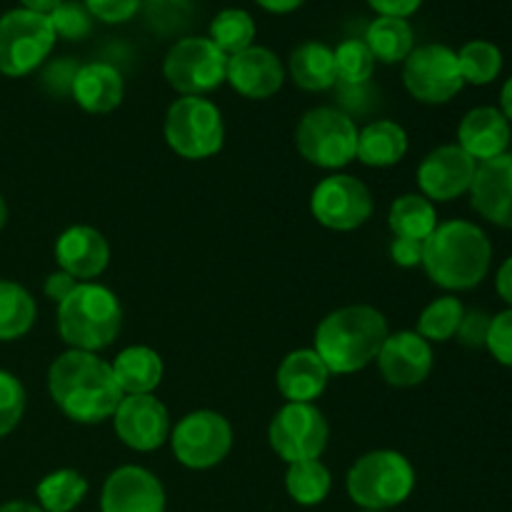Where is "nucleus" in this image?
<instances>
[{
	"mask_svg": "<svg viewBox=\"0 0 512 512\" xmlns=\"http://www.w3.org/2000/svg\"><path fill=\"white\" fill-rule=\"evenodd\" d=\"M60 3H65V0H20L25 10H33V13L40 15H50Z\"/></svg>",
	"mask_w": 512,
	"mask_h": 512,
	"instance_id": "obj_46",
	"label": "nucleus"
},
{
	"mask_svg": "<svg viewBox=\"0 0 512 512\" xmlns=\"http://www.w3.org/2000/svg\"><path fill=\"white\" fill-rule=\"evenodd\" d=\"M55 45L48 15L15 8L0 15V73L23 78L45 63Z\"/></svg>",
	"mask_w": 512,
	"mask_h": 512,
	"instance_id": "obj_8",
	"label": "nucleus"
},
{
	"mask_svg": "<svg viewBox=\"0 0 512 512\" xmlns=\"http://www.w3.org/2000/svg\"><path fill=\"white\" fill-rule=\"evenodd\" d=\"M358 125L350 115L335 108H313L295 128L298 153L310 165L325 170L345 168L358 155Z\"/></svg>",
	"mask_w": 512,
	"mask_h": 512,
	"instance_id": "obj_7",
	"label": "nucleus"
},
{
	"mask_svg": "<svg viewBox=\"0 0 512 512\" xmlns=\"http://www.w3.org/2000/svg\"><path fill=\"white\" fill-rule=\"evenodd\" d=\"M458 145L475 160L500 158L510 145V120L498 108H475L458 128Z\"/></svg>",
	"mask_w": 512,
	"mask_h": 512,
	"instance_id": "obj_21",
	"label": "nucleus"
},
{
	"mask_svg": "<svg viewBox=\"0 0 512 512\" xmlns=\"http://www.w3.org/2000/svg\"><path fill=\"white\" fill-rule=\"evenodd\" d=\"M423 245L418 240H405L395 238L390 245V258L400 268H415V265H423Z\"/></svg>",
	"mask_w": 512,
	"mask_h": 512,
	"instance_id": "obj_41",
	"label": "nucleus"
},
{
	"mask_svg": "<svg viewBox=\"0 0 512 512\" xmlns=\"http://www.w3.org/2000/svg\"><path fill=\"white\" fill-rule=\"evenodd\" d=\"M110 368L123 395H150L163 380V360L148 345H130L120 350Z\"/></svg>",
	"mask_w": 512,
	"mask_h": 512,
	"instance_id": "obj_24",
	"label": "nucleus"
},
{
	"mask_svg": "<svg viewBox=\"0 0 512 512\" xmlns=\"http://www.w3.org/2000/svg\"><path fill=\"white\" fill-rule=\"evenodd\" d=\"M210 40L223 50L225 55H235L250 48L255 40V20L243 8H225L210 23Z\"/></svg>",
	"mask_w": 512,
	"mask_h": 512,
	"instance_id": "obj_32",
	"label": "nucleus"
},
{
	"mask_svg": "<svg viewBox=\"0 0 512 512\" xmlns=\"http://www.w3.org/2000/svg\"><path fill=\"white\" fill-rule=\"evenodd\" d=\"M478 163L460 145H440L418 165V185L430 203H448L468 193Z\"/></svg>",
	"mask_w": 512,
	"mask_h": 512,
	"instance_id": "obj_15",
	"label": "nucleus"
},
{
	"mask_svg": "<svg viewBox=\"0 0 512 512\" xmlns=\"http://www.w3.org/2000/svg\"><path fill=\"white\" fill-rule=\"evenodd\" d=\"M48 390L53 403L75 423H103L113 418L125 398L113 368L85 350H68L53 360L48 370Z\"/></svg>",
	"mask_w": 512,
	"mask_h": 512,
	"instance_id": "obj_1",
	"label": "nucleus"
},
{
	"mask_svg": "<svg viewBox=\"0 0 512 512\" xmlns=\"http://www.w3.org/2000/svg\"><path fill=\"white\" fill-rule=\"evenodd\" d=\"M310 210L320 225L338 233L360 228L373 215V195L363 180L353 175H330L315 185Z\"/></svg>",
	"mask_w": 512,
	"mask_h": 512,
	"instance_id": "obj_13",
	"label": "nucleus"
},
{
	"mask_svg": "<svg viewBox=\"0 0 512 512\" xmlns=\"http://www.w3.org/2000/svg\"><path fill=\"white\" fill-rule=\"evenodd\" d=\"M75 285H78V280H75L73 275H68L65 270H58V273L48 275L43 290H45V295L53 300V303H63V300L73 293Z\"/></svg>",
	"mask_w": 512,
	"mask_h": 512,
	"instance_id": "obj_43",
	"label": "nucleus"
},
{
	"mask_svg": "<svg viewBox=\"0 0 512 512\" xmlns=\"http://www.w3.org/2000/svg\"><path fill=\"white\" fill-rule=\"evenodd\" d=\"M470 200L485 220L500 228H512V153L478 165Z\"/></svg>",
	"mask_w": 512,
	"mask_h": 512,
	"instance_id": "obj_19",
	"label": "nucleus"
},
{
	"mask_svg": "<svg viewBox=\"0 0 512 512\" xmlns=\"http://www.w3.org/2000/svg\"><path fill=\"white\" fill-rule=\"evenodd\" d=\"M463 315V303H460L458 298H453V295L433 300V303L420 313L418 335L428 340V343H445V340L455 338L460 323H463Z\"/></svg>",
	"mask_w": 512,
	"mask_h": 512,
	"instance_id": "obj_34",
	"label": "nucleus"
},
{
	"mask_svg": "<svg viewBox=\"0 0 512 512\" xmlns=\"http://www.w3.org/2000/svg\"><path fill=\"white\" fill-rule=\"evenodd\" d=\"M335 53V73H338V80L348 85H363L368 83L370 75L375 70V58L370 53V48L365 45V40L350 38L343 40Z\"/></svg>",
	"mask_w": 512,
	"mask_h": 512,
	"instance_id": "obj_35",
	"label": "nucleus"
},
{
	"mask_svg": "<svg viewBox=\"0 0 512 512\" xmlns=\"http://www.w3.org/2000/svg\"><path fill=\"white\" fill-rule=\"evenodd\" d=\"M0 512H43V510L35 508V505L30 503H5L0 505Z\"/></svg>",
	"mask_w": 512,
	"mask_h": 512,
	"instance_id": "obj_48",
	"label": "nucleus"
},
{
	"mask_svg": "<svg viewBox=\"0 0 512 512\" xmlns=\"http://www.w3.org/2000/svg\"><path fill=\"white\" fill-rule=\"evenodd\" d=\"M405 153H408V133L403 130V125L393 123V120H375L358 133L355 158L370 168H390V165L400 163Z\"/></svg>",
	"mask_w": 512,
	"mask_h": 512,
	"instance_id": "obj_26",
	"label": "nucleus"
},
{
	"mask_svg": "<svg viewBox=\"0 0 512 512\" xmlns=\"http://www.w3.org/2000/svg\"><path fill=\"white\" fill-rule=\"evenodd\" d=\"M485 348L493 353V358L498 360L500 365L512 368V308L490 320Z\"/></svg>",
	"mask_w": 512,
	"mask_h": 512,
	"instance_id": "obj_38",
	"label": "nucleus"
},
{
	"mask_svg": "<svg viewBox=\"0 0 512 512\" xmlns=\"http://www.w3.org/2000/svg\"><path fill=\"white\" fill-rule=\"evenodd\" d=\"M228 80L243 98L265 100L278 93L285 83V68L273 50L250 45L228 58Z\"/></svg>",
	"mask_w": 512,
	"mask_h": 512,
	"instance_id": "obj_18",
	"label": "nucleus"
},
{
	"mask_svg": "<svg viewBox=\"0 0 512 512\" xmlns=\"http://www.w3.org/2000/svg\"><path fill=\"white\" fill-rule=\"evenodd\" d=\"M493 248L478 225L468 220L438 223L423 245V268L445 290H470L488 275Z\"/></svg>",
	"mask_w": 512,
	"mask_h": 512,
	"instance_id": "obj_3",
	"label": "nucleus"
},
{
	"mask_svg": "<svg viewBox=\"0 0 512 512\" xmlns=\"http://www.w3.org/2000/svg\"><path fill=\"white\" fill-rule=\"evenodd\" d=\"M330 485V470L325 468L320 460H303V463H293L285 475V488L288 495L298 505H318L328 498Z\"/></svg>",
	"mask_w": 512,
	"mask_h": 512,
	"instance_id": "obj_31",
	"label": "nucleus"
},
{
	"mask_svg": "<svg viewBox=\"0 0 512 512\" xmlns=\"http://www.w3.org/2000/svg\"><path fill=\"white\" fill-rule=\"evenodd\" d=\"M255 3H258L263 10H268V13L285 15V13H293V10H298L305 0H255Z\"/></svg>",
	"mask_w": 512,
	"mask_h": 512,
	"instance_id": "obj_45",
	"label": "nucleus"
},
{
	"mask_svg": "<svg viewBox=\"0 0 512 512\" xmlns=\"http://www.w3.org/2000/svg\"><path fill=\"white\" fill-rule=\"evenodd\" d=\"M35 300L23 285L13 280H0V343L18 340L35 325Z\"/></svg>",
	"mask_w": 512,
	"mask_h": 512,
	"instance_id": "obj_29",
	"label": "nucleus"
},
{
	"mask_svg": "<svg viewBox=\"0 0 512 512\" xmlns=\"http://www.w3.org/2000/svg\"><path fill=\"white\" fill-rule=\"evenodd\" d=\"M415 490V470L395 450H373L363 455L348 473V495L365 510H380L405 503Z\"/></svg>",
	"mask_w": 512,
	"mask_h": 512,
	"instance_id": "obj_5",
	"label": "nucleus"
},
{
	"mask_svg": "<svg viewBox=\"0 0 512 512\" xmlns=\"http://www.w3.org/2000/svg\"><path fill=\"white\" fill-rule=\"evenodd\" d=\"M403 83L415 100L440 105L453 100L463 90L458 53L443 43H428L408 55L403 68Z\"/></svg>",
	"mask_w": 512,
	"mask_h": 512,
	"instance_id": "obj_11",
	"label": "nucleus"
},
{
	"mask_svg": "<svg viewBox=\"0 0 512 512\" xmlns=\"http://www.w3.org/2000/svg\"><path fill=\"white\" fill-rule=\"evenodd\" d=\"M165 140L185 160L213 158L223 150L225 125L218 105L200 95H183L165 113Z\"/></svg>",
	"mask_w": 512,
	"mask_h": 512,
	"instance_id": "obj_6",
	"label": "nucleus"
},
{
	"mask_svg": "<svg viewBox=\"0 0 512 512\" xmlns=\"http://www.w3.org/2000/svg\"><path fill=\"white\" fill-rule=\"evenodd\" d=\"M388 225L395 233V238L425 243L433 235V230L438 228V210H435V205L425 195H400L390 205Z\"/></svg>",
	"mask_w": 512,
	"mask_h": 512,
	"instance_id": "obj_28",
	"label": "nucleus"
},
{
	"mask_svg": "<svg viewBox=\"0 0 512 512\" xmlns=\"http://www.w3.org/2000/svg\"><path fill=\"white\" fill-rule=\"evenodd\" d=\"M365 45L380 63H405L415 50V33L405 18H375L365 30Z\"/></svg>",
	"mask_w": 512,
	"mask_h": 512,
	"instance_id": "obj_27",
	"label": "nucleus"
},
{
	"mask_svg": "<svg viewBox=\"0 0 512 512\" xmlns=\"http://www.w3.org/2000/svg\"><path fill=\"white\" fill-rule=\"evenodd\" d=\"M100 508L103 512H165V490L150 470L123 465L105 480Z\"/></svg>",
	"mask_w": 512,
	"mask_h": 512,
	"instance_id": "obj_17",
	"label": "nucleus"
},
{
	"mask_svg": "<svg viewBox=\"0 0 512 512\" xmlns=\"http://www.w3.org/2000/svg\"><path fill=\"white\" fill-rule=\"evenodd\" d=\"M363 512H380V510H363Z\"/></svg>",
	"mask_w": 512,
	"mask_h": 512,
	"instance_id": "obj_51",
	"label": "nucleus"
},
{
	"mask_svg": "<svg viewBox=\"0 0 512 512\" xmlns=\"http://www.w3.org/2000/svg\"><path fill=\"white\" fill-rule=\"evenodd\" d=\"M170 445L185 468L208 470L228 458L233 448V428L215 410H195L180 418L170 433Z\"/></svg>",
	"mask_w": 512,
	"mask_h": 512,
	"instance_id": "obj_12",
	"label": "nucleus"
},
{
	"mask_svg": "<svg viewBox=\"0 0 512 512\" xmlns=\"http://www.w3.org/2000/svg\"><path fill=\"white\" fill-rule=\"evenodd\" d=\"M70 93H73L75 103L88 113H113L123 103V75L110 63H88L73 73Z\"/></svg>",
	"mask_w": 512,
	"mask_h": 512,
	"instance_id": "obj_23",
	"label": "nucleus"
},
{
	"mask_svg": "<svg viewBox=\"0 0 512 512\" xmlns=\"http://www.w3.org/2000/svg\"><path fill=\"white\" fill-rule=\"evenodd\" d=\"M328 435V420L313 403L283 405L268 428L270 448L288 465L318 460L328 445Z\"/></svg>",
	"mask_w": 512,
	"mask_h": 512,
	"instance_id": "obj_10",
	"label": "nucleus"
},
{
	"mask_svg": "<svg viewBox=\"0 0 512 512\" xmlns=\"http://www.w3.org/2000/svg\"><path fill=\"white\" fill-rule=\"evenodd\" d=\"M113 420L118 438L138 453L158 450L170 438V415L153 393L125 395Z\"/></svg>",
	"mask_w": 512,
	"mask_h": 512,
	"instance_id": "obj_14",
	"label": "nucleus"
},
{
	"mask_svg": "<svg viewBox=\"0 0 512 512\" xmlns=\"http://www.w3.org/2000/svg\"><path fill=\"white\" fill-rule=\"evenodd\" d=\"M288 73L298 88L308 93H323L338 83L335 73V53L325 43L308 40L290 53Z\"/></svg>",
	"mask_w": 512,
	"mask_h": 512,
	"instance_id": "obj_25",
	"label": "nucleus"
},
{
	"mask_svg": "<svg viewBox=\"0 0 512 512\" xmlns=\"http://www.w3.org/2000/svg\"><path fill=\"white\" fill-rule=\"evenodd\" d=\"M5 223H8V205H5L3 195H0V230L5 228Z\"/></svg>",
	"mask_w": 512,
	"mask_h": 512,
	"instance_id": "obj_49",
	"label": "nucleus"
},
{
	"mask_svg": "<svg viewBox=\"0 0 512 512\" xmlns=\"http://www.w3.org/2000/svg\"><path fill=\"white\" fill-rule=\"evenodd\" d=\"M25 413V390L8 370H0V438L18 428Z\"/></svg>",
	"mask_w": 512,
	"mask_h": 512,
	"instance_id": "obj_37",
	"label": "nucleus"
},
{
	"mask_svg": "<svg viewBox=\"0 0 512 512\" xmlns=\"http://www.w3.org/2000/svg\"><path fill=\"white\" fill-rule=\"evenodd\" d=\"M48 20L53 25L55 38L65 40H83L90 33V28H93V15L88 13V8L83 3H75V0L60 3L48 15Z\"/></svg>",
	"mask_w": 512,
	"mask_h": 512,
	"instance_id": "obj_36",
	"label": "nucleus"
},
{
	"mask_svg": "<svg viewBox=\"0 0 512 512\" xmlns=\"http://www.w3.org/2000/svg\"><path fill=\"white\" fill-rule=\"evenodd\" d=\"M495 288H498L500 298L512 308V255L500 265L498 270V278H495Z\"/></svg>",
	"mask_w": 512,
	"mask_h": 512,
	"instance_id": "obj_44",
	"label": "nucleus"
},
{
	"mask_svg": "<svg viewBox=\"0 0 512 512\" xmlns=\"http://www.w3.org/2000/svg\"><path fill=\"white\" fill-rule=\"evenodd\" d=\"M163 75L178 93L203 98L228 78V55L210 38H183L165 55Z\"/></svg>",
	"mask_w": 512,
	"mask_h": 512,
	"instance_id": "obj_9",
	"label": "nucleus"
},
{
	"mask_svg": "<svg viewBox=\"0 0 512 512\" xmlns=\"http://www.w3.org/2000/svg\"><path fill=\"white\" fill-rule=\"evenodd\" d=\"M55 260H58L60 270L73 275L75 280L90 283L98 278L110 260V245L103 238V233L90 225H73L65 233H60L58 243H55Z\"/></svg>",
	"mask_w": 512,
	"mask_h": 512,
	"instance_id": "obj_20",
	"label": "nucleus"
},
{
	"mask_svg": "<svg viewBox=\"0 0 512 512\" xmlns=\"http://www.w3.org/2000/svg\"><path fill=\"white\" fill-rule=\"evenodd\" d=\"M150 3H165V0H150Z\"/></svg>",
	"mask_w": 512,
	"mask_h": 512,
	"instance_id": "obj_50",
	"label": "nucleus"
},
{
	"mask_svg": "<svg viewBox=\"0 0 512 512\" xmlns=\"http://www.w3.org/2000/svg\"><path fill=\"white\" fill-rule=\"evenodd\" d=\"M460 75L470 85H488L503 70V53L490 40H470L458 50Z\"/></svg>",
	"mask_w": 512,
	"mask_h": 512,
	"instance_id": "obj_33",
	"label": "nucleus"
},
{
	"mask_svg": "<svg viewBox=\"0 0 512 512\" xmlns=\"http://www.w3.org/2000/svg\"><path fill=\"white\" fill-rule=\"evenodd\" d=\"M370 8L378 15H385V18H405L418 13L423 0H368Z\"/></svg>",
	"mask_w": 512,
	"mask_h": 512,
	"instance_id": "obj_42",
	"label": "nucleus"
},
{
	"mask_svg": "<svg viewBox=\"0 0 512 512\" xmlns=\"http://www.w3.org/2000/svg\"><path fill=\"white\" fill-rule=\"evenodd\" d=\"M123 325V308L113 290L98 283H78L58 303V333L70 350L98 353L115 343Z\"/></svg>",
	"mask_w": 512,
	"mask_h": 512,
	"instance_id": "obj_4",
	"label": "nucleus"
},
{
	"mask_svg": "<svg viewBox=\"0 0 512 512\" xmlns=\"http://www.w3.org/2000/svg\"><path fill=\"white\" fill-rule=\"evenodd\" d=\"M88 493V480L75 470H55L45 475L35 488L40 510L43 512H70L83 503Z\"/></svg>",
	"mask_w": 512,
	"mask_h": 512,
	"instance_id": "obj_30",
	"label": "nucleus"
},
{
	"mask_svg": "<svg viewBox=\"0 0 512 512\" xmlns=\"http://www.w3.org/2000/svg\"><path fill=\"white\" fill-rule=\"evenodd\" d=\"M500 105H503V110H500V113H503L508 120H512V78L503 85V93H500Z\"/></svg>",
	"mask_w": 512,
	"mask_h": 512,
	"instance_id": "obj_47",
	"label": "nucleus"
},
{
	"mask_svg": "<svg viewBox=\"0 0 512 512\" xmlns=\"http://www.w3.org/2000/svg\"><path fill=\"white\" fill-rule=\"evenodd\" d=\"M388 320L373 305H348L333 310L315 330V353L328 365L330 375H348L368 368L378 358Z\"/></svg>",
	"mask_w": 512,
	"mask_h": 512,
	"instance_id": "obj_2",
	"label": "nucleus"
},
{
	"mask_svg": "<svg viewBox=\"0 0 512 512\" xmlns=\"http://www.w3.org/2000/svg\"><path fill=\"white\" fill-rule=\"evenodd\" d=\"M88 13L103 23H125L140 8V0H83Z\"/></svg>",
	"mask_w": 512,
	"mask_h": 512,
	"instance_id": "obj_39",
	"label": "nucleus"
},
{
	"mask_svg": "<svg viewBox=\"0 0 512 512\" xmlns=\"http://www.w3.org/2000/svg\"><path fill=\"white\" fill-rule=\"evenodd\" d=\"M490 315L483 313V310H470V313L463 315V323L458 328L460 343L468 345V348H483L485 340H488L490 330Z\"/></svg>",
	"mask_w": 512,
	"mask_h": 512,
	"instance_id": "obj_40",
	"label": "nucleus"
},
{
	"mask_svg": "<svg viewBox=\"0 0 512 512\" xmlns=\"http://www.w3.org/2000/svg\"><path fill=\"white\" fill-rule=\"evenodd\" d=\"M375 360L385 383L395 388H413L423 383L433 370V348L413 330H400L385 338Z\"/></svg>",
	"mask_w": 512,
	"mask_h": 512,
	"instance_id": "obj_16",
	"label": "nucleus"
},
{
	"mask_svg": "<svg viewBox=\"0 0 512 512\" xmlns=\"http://www.w3.org/2000/svg\"><path fill=\"white\" fill-rule=\"evenodd\" d=\"M275 380L288 403H313L328 388L330 370L315 350L303 348L285 355Z\"/></svg>",
	"mask_w": 512,
	"mask_h": 512,
	"instance_id": "obj_22",
	"label": "nucleus"
}]
</instances>
